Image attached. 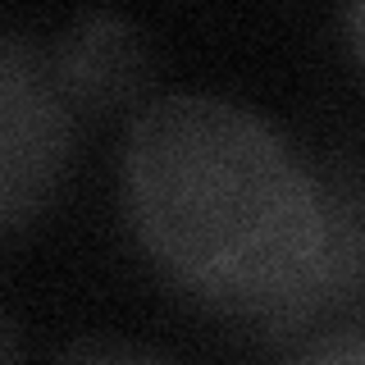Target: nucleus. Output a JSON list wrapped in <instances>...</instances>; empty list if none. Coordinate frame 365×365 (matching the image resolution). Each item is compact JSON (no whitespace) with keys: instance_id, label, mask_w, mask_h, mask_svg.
Wrapping results in <instances>:
<instances>
[{"instance_id":"1","label":"nucleus","mask_w":365,"mask_h":365,"mask_svg":"<svg viewBox=\"0 0 365 365\" xmlns=\"http://www.w3.org/2000/svg\"><path fill=\"white\" fill-rule=\"evenodd\" d=\"M123 215L169 283L220 315L288 319L329 247V192L283 133L220 96H160L123 142Z\"/></svg>"},{"instance_id":"2","label":"nucleus","mask_w":365,"mask_h":365,"mask_svg":"<svg viewBox=\"0 0 365 365\" xmlns=\"http://www.w3.org/2000/svg\"><path fill=\"white\" fill-rule=\"evenodd\" d=\"M78 142V101L55 55L0 37V237L28 228L55 201Z\"/></svg>"},{"instance_id":"3","label":"nucleus","mask_w":365,"mask_h":365,"mask_svg":"<svg viewBox=\"0 0 365 365\" xmlns=\"http://www.w3.org/2000/svg\"><path fill=\"white\" fill-rule=\"evenodd\" d=\"M60 78L78 110H114L142 87L146 78V41L114 14H91L64 37L55 51Z\"/></svg>"},{"instance_id":"4","label":"nucleus","mask_w":365,"mask_h":365,"mask_svg":"<svg viewBox=\"0 0 365 365\" xmlns=\"http://www.w3.org/2000/svg\"><path fill=\"white\" fill-rule=\"evenodd\" d=\"M342 28H347L351 55L365 64V0H347V5H342Z\"/></svg>"},{"instance_id":"5","label":"nucleus","mask_w":365,"mask_h":365,"mask_svg":"<svg viewBox=\"0 0 365 365\" xmlns=\"http://www.w3.org/2000/svg\"><path fill=\"white\" fill-rule=\"evenodd\" d=\"M306 356L311 361H365V342H319Z\"/></svg>"},{"instance_id":"6","label":"nucleus","mask_w":365,"mask_h":365,"mask_svg":"<svg viewBox=\"0 0 365 365\" xmlns=\"http://www.w3.org/2000/svg\"><path fill=\"white\" fill-rule=\"evenodd\" d=\"M5 351H9V342H5V329H0V356H5Z\"/></svg>"}]
</instances>
